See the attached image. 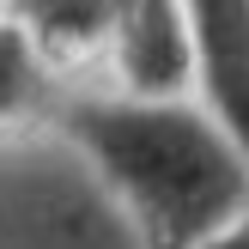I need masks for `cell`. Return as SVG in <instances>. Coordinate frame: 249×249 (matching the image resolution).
Segmentation results:
<instances>
[{
  "label": "cell",
  "mask_w": 249,
  "mask_h": 249,
  "mask_svg": "<svg viewBox=\"0 0 249 249\" xmlns=\"http://www.w3.org/2000/svg\"><path fill=\"white\" fill-rule=\"evenodd\" d=\"M43 122L104 177L140 249H201L249 201V152L195 91H79L55 97Z\"/></svg>",
  "instance_id": "cell-1"
},
{
  "label": "cell",
  "mask_w": 249,
  "mask_h": 249,
  "mask_svg": "<svg viewBox=\"0 0 249 249\" xmlns=\"http://www.w3.org/2000/svg\"><path fill=\"white\" fill-rule=\"evenodd\" d=\"M104 67L122 91H195L189 31L177 0H104Z\"/></svg>",
  "instance_id": "cell-2"
},
{
  "label": "cell",
  "mask_w": 249,
  "mask_h": 249,
  "mask_svg": "<svg viewBox=\"0 0 249 249\" xmlns=\"http://www.w3.org/2000/svg\"><path fill=\"white\" fill-rule=\"evenodd\" d=\"M189 31L195 97L249 152V0H177Z\"/></svg>",
  "instance_id": "cell-3"
},
{
  "label": "cell",
  "mask_w": 249,
  "mask_h": 249,
  "mask_svg": "<svg viewBox=\"0 0 249 249\" xmlns=\"http://www.w3.org/2000/svg\"><path fill=\"white\" fill-rule=\"evenodd\" d=\"M6 18L55 73L104 61V0H6Z\"/></svg>",
  "instance_id": "cell-4"
},
{
  "label": "cell",
  "mask_w": 249,
  "mask_h": 249,
  "mask_svg": "<svg viewBox=\"0 0 249 249\" xmlns=\"http://www.w3.org/2000/svg\"><path fill=\"white\" fill-rule=\"evenodd\" d=\"M55 104V67L31 49V36L0 18V140L49 116Z\"/></svg>",
  "instance_id": "cell-5"
},
{
  "label": "cell",
  "mask_w": 249,
  "mask_h": 249,
  "mask_svg": "<svg viewBox=\"0 0 249 249\" xmlns=\"http://www.w3.org/2000/svg\"><path fill=\"white\" fill-rule=\"evenodd\" d=\"M201 249H249V201L237 207V219H225V225H219Z\"/></svg>",
  "instance_id": "cell-6"
},
{
  "label": "cell",
  "mask_w": 249,
  "mask_h": 249,
  "mask_svg": "<svg viewBox=\"0 0 249 249\" xmlns=\"http://www.w3.org/2000/svg\"><path fill=\"white\" fill-rule=\"evenodd\" d=\"M0 18H6V0H0Z\"/></svg>",
  "instance_id": "cell-7"
}]
</instances>
